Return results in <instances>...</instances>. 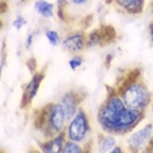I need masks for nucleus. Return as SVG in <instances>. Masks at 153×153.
Masks as SVG:
<instances>
[{
    "mask_svg": "<svg viewBox=\"0 0 153 153\" xmlns=\"http://www.w3.org/2000/svg\"><path fill=\"white\" fill-rule=\"evenodd\" d=\"M84 152H86V148H84V145L74 140L65 141L63 151H62V153H84Z\"/></svg>",
    "mask_w": 153,
    "mask_h": 153,
    "instance_id": "obj_14",
    "label": "nucleus"
},
{
    "mask_svg": "<svg viewBox=\"0 0 153 153\" xmlns=\"http://www.w3.org/2000/svg\"><path fill=\"white\" fill-rule=\"evenodd\" d=\"M26 25V20L24 19L22 16H17L15 20H13V22H12V26L15 27L16 30H20V29H22L24 26Z\"/></svg>",
    "mask_w": 153,
    "mask_h": 153,
    "instance_id": "obj_19",
    "label": "nucleus"
},
{
    "mask_svg": "<svg viewBox=\"0 0 153 153\" xmlns=\"http://www.w3.org/2000/svg\"><path fill=\"white\" fill-rule=\"evenodd\" d=\"M117 39V30L114 26L107 25V24H103L100 27H96L92 32L88 34V43H86V47H103L107 46V45L115 42Z\"/></svg>",
    "mask_w": 153,
    "mask_h": 153,
    "instance_id": "obj_5",
    "label": "nucleus"
},
{
    "mask_svg": "<svg viewBox=\"0 0 153 153\" xmlns=\"http://www.w3.org/2000/svg\"><path fill=\"white\" fill-rule=\"evenodd\" d=\"M39 149L45 153H56V148H55V143L53 137L45 139V141L39 143Z\"/></svg>",
    "mask_w": 153,
    "mask_h": 153,
    "instance_id": "obj_17",
    "label": "nucleus"
},
{
    "mask_svg": "<svg viewBox=\"0 0 153 153\" xmlns=\"http://www.w3.org/2000/svg\"><path fill=\"white\" fill-rule=\"evenodd\" d=\"M85 94L81 93L80 90H67L65 93H63V96L60 97L59 102L62 103V106L64 107L65 115H67V119L71 120L72 118L75 117V114L77 113V110L80 109V103L84 101Z\"/></svg>",
    "mask_w": 153,
    "mask_h": 153,
    "instance_id": "obj_8",
    "label": "nucleus"
},
{
    "mask_svg": "<svg viewBox=\"0 0 153 153\" xmlns=\"http://www.w3.org/2000/svg\"><path fill=\"white\" fill-rule=\"evenodd\" d=\"M152 103H153V101H152Z\"/></svg>",
    "mask_w": 153,
    "mask_h": 153,
    "instance_id": "obj_25",
    "label": "nucleus"
},
{
    "mask_svg": "<svg viewBox=\"0 0 153 153\" xmlns=\"http://www.w3.org/2000/svg\"><path fill=\"white\" fill-rule=\"evenodd\" d=\"M82 63H84V58H82L81 55H79V54H75L74 56L68 60V65H69V68H71L72 71H76L77 68H80L82 65Z\"/></svg>",
    "mask_w": 153,
    "mask_h": 153,
    "instance_id": "obj_18",
    "label": "nucleus"
},
{
    "mask_svg": "<svg viewBox=\"0 0 153 153\" xmlns=\"http://www.w3.org/2000/svg\"><path fill=\"white\" fill-rule=\"evenodd\" d=\"M114 59V55L113 54H107L106 55V62H105V67L106 68H109L110 67V63H111V60Z\"/></svg>",
    "mask_w": 153,
    "mask_h": 153,
    "instance_id": "obj_21",
    "label": "nucleus"
},
{
    "mask_svg": "<svg viewBox=\"0 0 153 153\" xmlns=\"http://www.w3.org/2000/svg\"><path fill=\"white\" fill-rule=\"evenodd\" d=\"M149 9H151V13L153 15V0H151V3H149Z\"/></svg>",
    "mask_w": 153,
    "mask_h": 153,
    "instance_id": "obj_24",
    "label": "nucleus"
},
{
    "mask_svg": "<svg viewBox=\"0 0 153 153\" xmlns=\"http://www.w3.org/2000/svg\"><path fill=\"white\" fill-rule=\"evenodd\" d=\"M45 37H46V39L48 41V43H50L51 46H54V47H56V46H59V45L62 43L60 34H59L56 30L47 29L46 32H45Z\"/></svg>",
    "mask_w": 153,
    "mask_h": 153,
    "instance_id": "obj_15",
    "label": "nucleus"
},
{
    "mask_svg": "<svg viewBox=\"0 0 153 153\" xmlns=\"http://www.w3.org/2000/svg\"><path fill=\"white\" fill-rule=\"evenodd\" d=\"M34 11L43 19H53L55 15V5L46 0H36Z\"/></svg>",
    "mask_w": 153,
    "mask_h": 153,
    "instance_id": "obj_12",
    "label": "nucleus"
},
{
    "mask_svg": "<svg viewBox=\"0 0 153 153\" xmlns=\"http://www.w3.org/2000/svg\"><path fill=\"white\" fill-rule=\"evenodd\" d=\"M33 123L36 130L39 131L45 139H50L64 131L68 119L60 102H50L34 110Z\"/></svg>",
    "mask_w": 153,
    "mask_h": 153,
    "instance_id": "obj_3",
    "label": "nucleus"
},
{
    "mask_svg": "<svg viewBox=\"0 0 153 153\" xmlns=\"http://www.w3.org/2000/svg\"><path fill=\"white\" fill-rule=\"evenodd\" d=\"M45 76H46V72H45V69L39 72H34L32 79H30V81L27 82L25 85V88H24V92H22V97H21V103H20V106H21V109H26V107L30 106V103L33 102V100L36 98L38 90H39V86L42 84Z\"/></svg>",
    "mask_w": 153,
    "mask_h": 153,
    "instance_id": "obj_9",
    "label": "nucleus"
},
{
    "mask_svg": "<svg viewBox=\"0 0 153 153\" xmlns=\"http://www.w3.org/2000/svg\"><path fill=\"white\" fill-rule=\"evenodd\" d=\"M64 132L68 140L77 141L82 145H89V140L92 136V126H90L88 114L81 106L75 114V117L68 120Z\"/></svg>",
    "mask_w": 153,
    "mask_h": 153,
    "instance_id": "obj_4",
    "label": "nucleus"
},
{
    "mask_svg": "<svg viewBox=\"0 0 153 153\" xmlns=\"http://www.w3.org/2000/svg\"><path fill=\"white\" fill-rule=\"evenodd\" d=\"M122 152H123V148L118 147V145H115V147L111 149V153H122Z\"/></svg>",
    "mask_w": 153,
    "mask_h": 153,
    "instance_id": "obj_23",
    "label": "nucleus"
},
{
    "mask_svg": "<svg viewBox=\"0 0 153 153\" xmlns=\"http://www.w3.org/2000/svg\"><path fill=\"white\" fill-rule=\"evenodd\" d=\"M114 88L130 109L147 111L153 101L152 93L143 79V71L140 68L126 69L118 77Z\"/></svg>",
    "mask_w": 153,
    "mask_h": 153,
    "instance_id": "obj_2",
    "label": "nucleus"
},
{
    "mask_svg": "<svg viewBox=\"0 0 153 153\" xmlns=\"http://www.w3.org/2000/svg\"><path fill=\"white\" fill-rule=\"evenodd\" d=\"M86 43H88V34L82 29H76L71 30L64 36L62 39V47L65 51L72 54H80L85 50Z\"/></svg>",
    "mask_w": 153,
    "mask_h": 153,
    "instance_id": "obj_7",
    "label": "nucleus"
},
{
    "mask_svg": "<svg viewBox=\"0 0 153 153\" xmlns=\"http://www.w3.org/2000/svg\"><path fill=\"white\" fill-rule=\"evenodd\" d=\"M117 145L115 141V136L110 134H98L97 135V148H98V152H111V149Z\"/></svg>",
    "mask_w": 153,
    "mask_h": 153,
    "instance_id": "obj_13",
    "label": "nucleus"
},
{
    "mask_svg": "<svg viewBox=\"0 0 153 153\" xmlns=\"http://www.w3.org/2000/svg\"><path fill=\"white\" fill-rule=\"evenodd\" d=\"M153 139V124L148 123L140 130L132 132L127 139V145L130 152H141L147 151Z\"/></svg>",
    "mask_w": 153,
    "mask_h": 153,
    "instance_id": "obj_6",
    "label": "nucleus"
},
{
    "mask_svg": "<svg viewBox=\"0 0 153 153\" xmlns=\"http://www.w3.org/2000/svg\"><path fill=\"white\" fill-rule=\"evenodd\" d=\"M33 38H34V34H33V33H29V34H27L26 43H25L26 50H30V47H32V45H33Z\"/></svg>",
    "mask_w": 153,
    "mask_h": 153,
    "instance_id": "obj_20",
    "label": "nucleus"
},
{
    "mask_svg": "<svg viewBox=\"0 0 153 153\" xmlns=\"http://www.w3.org/2000/svg\"><path fill=\"white\" fill-rule=\"evenodd\" d=\"M53 140L55 143V148H56V153H62V151H63V147L65 144V141L68 140L67 139V135H65L64 131L59 132L58 135H55V136L53 137Z\"/></svg>",
    "mask_w": 153,
    "mask_h": 153,
    "instance_id": "obj_16",
    "label": "nucleus"
},
{
    "mask_svg": "<svg viewBox=\"0 0 153 153\" xmlns=\"http://www.w3.org/2000/svg\"><path fill=\"white\" fill-rule=\"evenodd\" d=\"M149 37H151V41H152V43H153V21L149 24Z\"/></svg>",
    "mask_w": 153,
    "mask_h": 153,
    "instance_id": "obj_22",
    "label": "nucleus"
},
{
    "mask_svg": "<svg viewBox=\"0 0 153 153\" xmlns=\"http://www.w3.org/2000/svg\"><path fill=\"white\" fill-rule=\"evenodd\" d=\"M113 3L119 11L130 16L141 15L145 7V0H113Z\"/></svg>",
    "mask_w": 153,
    "mask_h": 153,
    "instance_id": "obj_10",
    "label": "nucleus"
},
{
    "mask_svg": "<svg viewBox=\"0 0 153 153\" xmlns=\"http://www.w3.org/2000/svg\"><path fill=\"white\" fill-rule=\"evenodd\" d=\"M67 22H71L72 20L84 16V11L88 9V7L92 4L93 0H67Z\"/></svg>",
    "mask_w": 153,
    "mask_h": 153,
    "instance_id": "obj_11",
    "label": "nucleus"
},
{
    "mask_svg": "<svg viewBox=\"0 0 153 153\" xmlns=\"http://www.w3.org/2000/svg\"><path fill=\"white\" fill-rule=\"evenodd\" d=\"M145 118V111L130 109L114 86H107V96L97 111V122L105 134L124 136L131 134Z\"/></svg>",
    "mask_w": 153,
    "mask_h": 153,
    "instance_id": "obj_1",
    "label": "nucleus"
}]
</instances>
